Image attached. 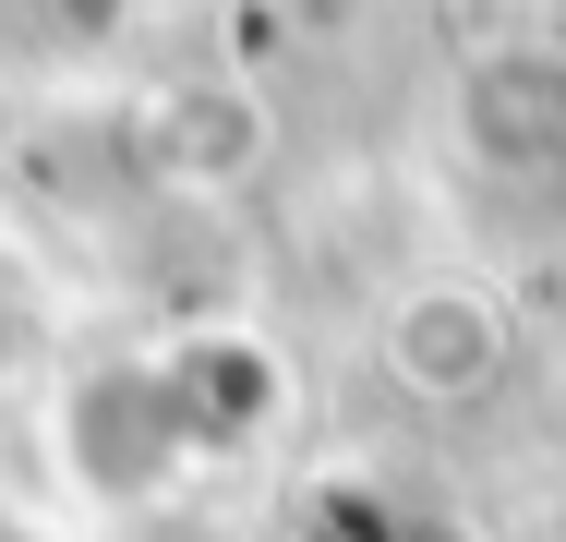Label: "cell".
Returning a JSON list of instances; mask_svg holds the SVG:
<instances>
[{
	"mask_svg": "<svg viewBox=\"0 0 566 542\" xmlns=\"http://www.w3.org/2000/svg\"><path fill=\"white\" fill-rule=\"evenodd\" d=\"M386 350H398V374H410V386H482L494 325H482V302H447V290H434V302H410V314H398Z\"/></svg>",
	"mask_w": 566,
	"mask_h": 542,
	"instance_id": "obj_1",
	"label": "cell"
}]
</instances>
